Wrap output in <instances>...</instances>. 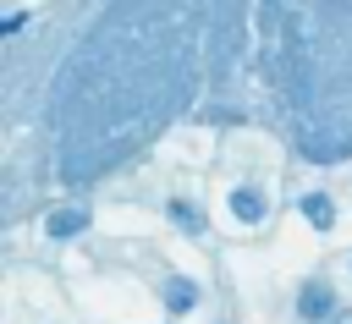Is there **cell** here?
<instances>
[{"instance_id": "obj_3", "label": "cell", "mask_w": 352, "mask_h": 324, "mask_svg": "<svg viewBox=\"0 0 352 324\" xmlns=\"http://www.w3.org/2000/svg\"><path fill=\"white\" fill-rule=\"evenodd\" d=\"M231 209H236V220H258V214H264V198H258L253 187H236V192H231Z\"/></svg>"}, {"instance_id": "obj_1", "label": "cell", "mask_w": 352, "mask_h": 324, "mask_svg": "<svg viewBox=\"0 0 352 324\" xmlns=\"http://www.w3.org/2000/svg\"><path fill=\"white\" fill-rule=\"evenodd\" d=\"M302 214L314 220V231H330V225H336V203H330L324 192H308V198H302Z\"/></svg>"}, {"instance_id": "obj_4", "label": "cell", "mask_w": 352, "mask_h": 324, "mask_svg": "<svg viewBox=\"0 0 352 324\" xmlns=\"http://www.w3.org/2000/svg\"><path fill=\"white\" fill-rule=\"evenodd\" d=\"M82 225H88L82 209H60V214H50V236H77Z\"/></svg>"}, {"instance_id": "obj_6", "label": "cell", "mask_w": 352, "mask_h": 324, "mask_svg": "<svg viewBox=\"0 0 352 324\" xmlns=\"http://www.w3.org/2000/svg\"><path fill=\"white\" fill-rule=\"evenodd\" d=\"M170 220H176L182 231H204V214H198L192 203H170Z\"/></svg>"}, {"instance_id": "obj_2", "label": "cell", "mask_w": 352, "mask_h": 324, "mask_svg": "<svg viewBox=\"0 0 352 324\" xmlns=\"http://www.w3.org/2000/svg\"><path fill=\"white\" fill-rule=\"evenodd\" d=\"M192 302H198V286H192V280H170V286H165V308H170V313H187Z\"/></svg>"}, {"instance_id": "obj_5", "label": "cell", "mask_w": 352, "mask_h": 324, "mask_svg": "<svg viewBox=\"0 0 352 324\" xmlns=\"http://www.w3.org/2000/svg\"><path fill=\"white\" fill-rule=\"evenodd\" d=\"M297 313H302V319H324V313H330V291H324V286H308L302 302H297Z\"/></svg>"}]
</instances>
